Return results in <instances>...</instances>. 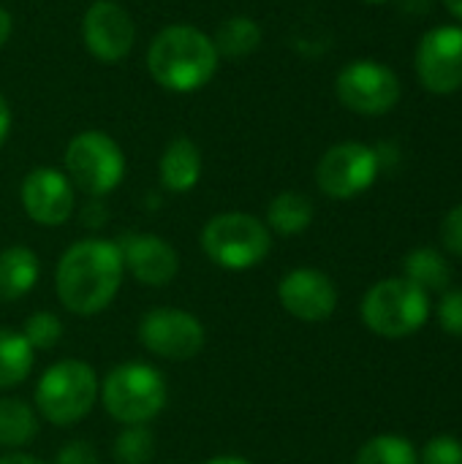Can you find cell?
<instances>
[{"mask_svg":"<svg viewBox=\"0 0 462 464\" xmlns=\"http://www.w3.org/2000/svg\"><path fill=\"white\" fill-rule=\"evenodd\" d=\"M381 171L378 155L373 147L362 141H340L329 147L319 166H316V182L324 196L346 201L365 193Z\"/></svg>","mask_w":462,"mask_h":464,"instance_id":"obj_9","label":"cell"},{"mask_svg":"<svg viewBox=\"0 0 462 464\" xmlns=\"http://www.w3.org/2000/svg\"><path fill=\"white\" fill-rule=\"evenodd\" d=\"M117 247L123 266L144 285H169L180 272L177 250L155 234H125Z\"/></svg>","mask_w":462,"mask_h":464,"instance_id":"obj_15","label":"cell"},{"mask_svg":"<svg viewBox=\"0 0 462 464\" xmlns=\"http://www.w3.org/2000/svg\"><path fill=\"white\" fill-rule=\"evenodd\" d=\"M0 464H46V462H41V459H35V457H30V454H5V457H0Z\"/></svg>","mask_w":462,"mask_h":464,"instance_id":"obj_33","label":"cell"},{"mask_svg":"<svg viewBox=\"0 0 462 464\" xmlns=\"http://www.w3.org/2000/svg\"><path fill=\"white\" fill-rule=\"evenodd\" d=\"M438 321H441V329L460 337L462 340V288L455 291H447L441 296V304H438Z\"/></svg>","mask_w":462,"mask_h":464,"instance_id":"obj_27","label":"cell"},{"mask_svg":"<svg viewBox=\"0 0 462 464\" xmlns=\"http://www.w3.org/2000/svg\"><path fill=\"white\" fill-rule=\"evenodd\" d=\"M161 185L172 193H188L202 177V152L193 139L177 136L166 144L161 155Z\"/></svg>","mask_w":462,"mask_h":464,"instance_id":"obj_16","label":"cell"},{"mask_svg":"<svg viewBox=\"0 0 462 464\" xmlns=\"http://www.w3.org/2000/svg\"><path fill=\"white\" fill-rule=\"evenodd\" d=\"M82 41L95 60L120 63L136 44V24L120 3L95 0L82 19Z\"/></svg>","mask_w":462,"mask_h":464,"instance_id":"obj_12","label":"cell"},{"mask_svg":"<svg viewBox=\"0 0 462 464\" xmlns=\"http://www.w3.org/2000/svg\"><path fill=\"white\" fill-rule=\"evenodd\" d=\"M430 315V296L406 277L376 283L362 299L365 326L387 340H400L419 332Z\"/></svg>","mask_w":462,"mask_h":464,"instance_id":"obj_6","label":"cell"},{"mask_svg":"<svg viewBox=\"0 0 462 464\" xmlns=\"http://www.w3.org/2000/svg\"><path fill=\"white\" fill-rule=\"evenodd\" d=\"M441 245L462 258V204L447 212L444 223H441Z\"/></svg>","mask_w":462,"mask_h":464,"instance_id":"obj_28","label":"cell"},{"mask_svg":"<svg viewBox=\"0 0 462 464\" xmlns=\"http://www.w3.org/2000/svg\"><path fill=\"white\" fill-rule=\"evenodd\" d=\"M22 337L27 340V345L33 351H49L60 343L63 337V324L54 313H33L27 321H25V329H22Z\"/></svg>","mask_w":462,"mask_h":464,"instance_id":"obj_25","label":"cell"},{"mask_svg":"<svg viewBox=\"0 0 462 464\" xmlns=\"http://www.w3.org/2000/svg\"><path fill=\"white\" fill-rule=\"evenodd\" d=\"M98 394L114 421H120L123 427H142L166 408L169 386L155 367L125 362L109 370Z\"/></svg>","mask_w":462,"mask_h":464,"instance_id":"obj_3","label":"cell"},{"mask_svg":"<svg viewBox=\"0 0 462 464\" xmlns=\"http://www.w3.org/2000/svg\"><path fill=\"white\" fill-rule=\"evenodd\" d=\"M54 464H98V451L87 440H71L57 451Z\"/></svg>","mask_w":462,"mask_h":464,"instance_id":"obj_29","label":"cell"},{"mask_svg":"<svg viewBox=\"0 0 462 464\" xmlns=\"http://www.w3.org/2000/svg\"><path fill=\"white\" fill-rule=\"evenodd\" d=\"M204 464H251L242 457H215V459H207Z\"/></svg>","mask_w":462,"mask_h":464,"instance_id":"obj_35","label":"cell"},{"mask_svg":"<svg viewBox=\"0 0 462 464\" xmlns=\"http://www.w3.org/2000/svg\"><path fill=\"white\" fill-rule=\"evenodd\" d=\"M444 5H447V11H449L455 19H460L462 22V0H444Z\"/></svg>","mask_w":462,"mask_h":464,"instance_id":"obj_34","label":"cell"},{"mask_svg":"<svg viewBox=\"0 0 462 464\" xmlns=\"http://www.w3.org/2000/svg\"><path fill=\"white\" fill-rule=\"evenodd\" d=\"M365 3H387V0H365Z\"/></svg>","mask_w":462,"mask_h":464,"instance_id":"obj_36","label":"cell"},{"mask_svg":"<svg viewBox=\"0 0 462 464\" xmlns=\"http://www.w3.org/2000/svg\"><path fill=\"white\" fill-rule=\"evenodd\" d=\"M202 247L212 264L229 272H245L261 264L272 247L264 220L248 212H223L207 220L202 231Z\"/></svg>","mask_w":462,"mask_h":464,"instance_id":"obj_5","label":"cell"},{"mask_svg":"<svg viewBox=\"0 0 462 464\" xmlns=\"http://www.w3.org/2000/svg\"><path fill=\"white\" fill-rule=\"evenodd\" d=\"M41 275L38 256L30 247L14 245L0 253V302H16L27 296Z\"/></svg>","mask_w":462,"mask_h":464,"instance_id":"obj_17","label":"cell"},{"mask_svg":"<svg viewBox=\"0 0 462 464\" xmlns=\"http://www.w3.org/2000/svg\"><path fill=\"white\" fill-rule=\"evenodd\" d=\"M98 378L87 362L63 359L52 364L35 386V408L54 427L79 424L98 400Z\"/></svg>","mask_w":462,"mask_h":464,"instance_id":"obj_4","label":"cell"},{"mask_svg":"<svg viewBox=\"0 0 462 464\" xmlns=\"http://www.w3.org/2000/svg\"><path fill=\"white\" fill-rule=\"evenodd\" d=\"M278 299L289 315L308 321V324H319L335 313L338 288L324 272L300 266V269H291L278 283Z\"/></svg>","mask_w":462,"mask_h":464,"instance_id":"obj_13","label":"cell"},{"mask_svg":"<svg viewBox=\"0 0 462 464\" xmlns=\"http://www.w3.org/2000/svg\"><path fill=\"white\" fill-rule=\"evenodd\" d=\"M142 345L166 359V362H188L199 356L204 348V326L196 315L180 307H155L139 324Z\"/></svg>","mask_w":462,"mask_h":464,"instance_id":"obj_10","label":"cell"},{"mask_svg":"<svg viewBox=\"0 0 462 464\" xmlns=\"http://www.w3.org/2000/svg\"><path fill=\"white\" fill-rule=\"evenodd\" d=\"M335 95L354 114L381 117L398 106L403 87L400 76L389 65L362 57L340 68L335 79Z\"/></svg>","mask_w":462,"mask_h":464,"instance_id":"obj_8","label":"cell"},{"mask_svg":"<svg viewBox=\"0 0 462 464\" xmlns=\"http://www.w3.org/2000/svg\"><path fill=\"white\" fill-rule=\"evenodd\" d=\"M38 435L35 411L19 397L0 400V449H22Z\"/></svg>","mask_w":462,"mask_h":464,"instance_id":"obj_21","label":"cell"},{"mask_svg":"<svg viewBox=\"0 0 462 464\" xmlns=\"http://www.w3.org/2000/svg\"><path fill=\"white\" fill-rule=\"evenodd\" d=\"M422 87L433 95H452L462 90V27L438 24L430 27L417 46L414 57Z\"/></svg>","mask_w":462,"mask_h":464,"instance_id":"obj_11","label":"cell"},{"mask_svg":"<svg viewBox=\"0 0 462 464\" xmlns=\"http://www.w3.org/2000/svg\"><path fill=\"white\" fill-rule=\"evenodd\" d=\"M11 30H14V19H11V14L0 5V46H5V41L11 38Z\"/></svg>","mask_w":462,"mask_h":464,"instance_id":"obj_32","label":"cell"},{"mask_svg":"<svg viewBox=\"0 0 462 464\" xmlns=\"http://www.w3.org/2000/svg\"><path fill=\"white\" fill-rule=\"evenodd\" d=\"M212 38L193 24H169L147 46V71L169 92H196L218 71Z\"/></svg>","mask_w":462,"mask_h":464,"instance_id":"obj_2","label":"cell"},{"mask_svg":"<svg viewBox=\"0 0 462 464\" xmlns=\"http://www.w3.org/2000/svg\"><path fill=\"white\" fill-rule=\"evenodd\" d=\"M35 351L27 345L22 332L14 329H0V389L19 386L30 370H33V356Z\"/></svg>","mask_w":462,"mask_h":464,"instance_id":"obj_22","label":"cell"},{"mask_svg":"<svg viewBox=\"0 0 462 464\" xmlns=\"http://www.w3.org/2000/svg\"><path fill=\"white\" fill-rule=\"evenodd\" d=\"M310 223H313V201L300 190H283L267 207V228L280 237H297Z\"/></svg>","mask_w":462,"mask_h":464,"instance_id":"obj_18","label":"cell"},{"mask_svg":"<svg viewBox=\"0 0 462 464\" xmlns=\"http://www.w3.org/2000/svg\"><path fill=\"white\" fill-rule=\"evenodd\" d=\"M403 277L422 288L425 294L430 291H447L452 283V266L447 256L436 247H417L406 256L403 261Z\"/></svg>","mask_w":462,"mask_h":464,"instance_id":"obj_19","label":"cell"},{"mask_svg":"<svg viewBox=\"0 0 462 464\" xmlns=\"http://www.w3.org/2000/svg\"><path fill=\"white\" fill-rule=\"evenodd\" d=\"M8 130H11V109H8L5 98L0 95V147H3L5 139H8Z\"/></svg>","mask_w":462,"mask_h":464,"instance_id":"obj_31","label":"cell"},{"mask_svg":"<svg viewBox=\"0 0 462 464\" xmlns=\"http://www.w3.org/2000/svg\"><path fill=\"white\" fill-rule=\"evenodd\" d=\"M419 464H462V443L452 435H438L422 449Z\"/></svg>","mask_w":462,"mask_h":464,"instance_id":"obj_26","label":"cell"},{"mask_svg":"<svg viewBox=\"0 0 462 464\" xmlns=\"http://www.w3.org/2000/svg\"><path fill=\"white\" fill-rule=\"evenodd\" d=\"M22 207L38 226H63L74 212V185L63 171L38 166L22 182Z\"/></svg>","mask_w":462,"mask_h":464,"instance_id":"obj_14","label":"cell"},{"mask_svg":"<svg viewBox=\"0 0 462 464\" xmlns=\"http://www.w3.org/2000/svg\"><path fill=\"white\" fill-rule=\"evenodd\" d=\"M152 451H155V438L147 430V424L125 427L114 443V457L120 464H147L152 459Z\"/></svg>","mask_w":462,"mask_h":464,"instance_id":"obj_24","label":"cell"},{"mask_svg":"<svg viewBox=\"0 0 462 464\" xmlns=\"http://www.w3.org/2000/svg\"><path fill=\"white\" fill-rule=\"evenodd\" d=\"M354 464H419V454L408 438L378 435L359 449Z\"/></svg>","mask_w":462,"mask_h":464,"instance_id":"obj_23","label":"cell"},{"mask_svg":"<svg viewBox=\"0 0 462 464\" xmlns=\"http://www.w3.org/2000/svg\"><path fill=\"white\" fill-rule=\"evenodd\" d=\"M65 177L82 193L101 198L112 193L125 177V155L120 144L103 130H82L65 147Z\"/></svg>","mask_w":462,"mask_h":464,"instance_id":"obj_7","label":"cell"},{"mask_svg":"<svg viewBox=\"0 0 462 464\" xmlns=\"http://www.w3.org/2000/svg\"><path fill=\"white\" fill-rule=\"evenodd\" d=\"M125 266L117 242L109 239H82L71 245L54 272V288L60 304L74 315L103 313L120 291Z\"/></svg>","mask_w":462,"mask_h":464,"instance_id":"obj_1","label":"cell"},{"mask_svg":"<svg viewBox=\"0 0 462 464\" xmlns=\"http://www.w3.org/2000/svg\"><path fill=\"white\" fill-rule=\"evenodd\" d=\"M400 8L411 16H422L433 11V0H400Z\"/></svg>","mask_w":462,"mask_h":464,"instance_id":"obj_30","label":"cell"},{"mask_svg":"<svg viewBox=\"0 0 462 464\" xmlns=\"http://www.w3.org/2000/svg\"><path fill=\"white\" fill-rule=\"evenodd\" d=\"M210 38L215 44L218 57L237 60V57H248L251 52L259 49V44H261V27H259L256 19L237 14V16L223 19Z\"/></svg>","mask_w":462,"mask_h":464,"instance_id":"obj_20","label":"cell"}]
</instances>
